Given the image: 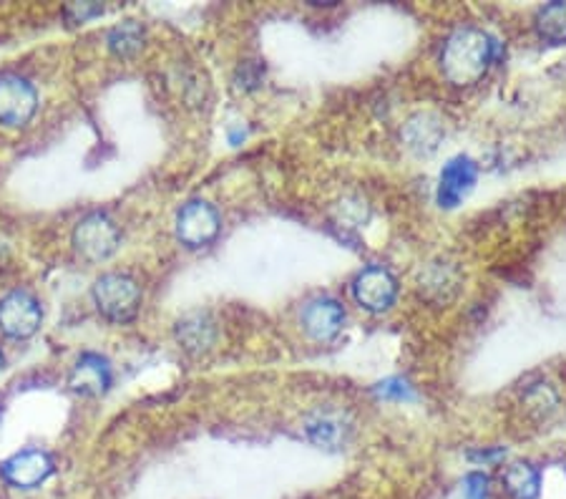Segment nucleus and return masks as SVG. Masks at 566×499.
Returning <instances> with one entry per match:
<instances>
[{
  "mask_svg": "<svg viewBox=\"0 0 566 499\" xmlns=\"http://www.w3.org/2000/svg\"><path fill=\"white\" fill-rule=\"evenodd\" d=\"M478 179V164L466 154L451 157L443 164L441 177H438L436 202L441 210H456L468 195L474 192Z\"/></svg>",
  "mask_w": 566,
  "mask_h": 499,
  "instance_id": "nucleus-9",
  "label": "nucleus"
},
{
  "mask_svg": "<svg viewBox=\"0 0 566 499\" xmlns=\"http://www.w3.org/2000/svg\"><path fill=\"white\" fill-rule=\"evenodd\" d=\"M96 311L111 323H131L141 313L143 290L126 273H103L91 285Z\"/></svg>",
  "mask_w": 566,
  "mask_h": 499,
  "instance_id": "nucleus-2",
  "label": "nucleus"
},
{
  "mask_svg": "<svg viewBox=\"0 0 566 499\" xmlns=\"http://www.w3.org/2000/svg\"><path fill=\"white\" fill-rule=\"evenodd\" d=\"M43 326V305L34 292L11 290L0 298V333L11 340L34 338Z\"/></svg>",
  "mask_w": 566,
  "mask_h": 499,
  "instance_id": "nucleus-5",
  "label": "nucleus"
},
{
  "mask_svg": "<svg viewBox=\"0 0 566 499\" xmlns=\"http://www.w3.org/2000/svg\"><path fill=\"white\" fill-rule=\"evenodd\" d=\"M376 391L378 399L382 401H398V403H405V401H413L416 399V391H413V386L405 382L401 376H393V378H386V382L376 384Z\"/></svg>",
  "mask_w": 566,
  "mask_h": 499,
  "instance_id": "nucleus-20",
  "label": "nucleus"
},
{
  "mask_svg": "<svg viewBox=\"0 0 566 499\" xmlns=\"http://www.w3.org/2000/svg\"><path fill=\"white\" fill-rule=\"evenodd\" d=\"M418 292L420 298L428 300L433 305H449L458 298L461 285H464V273L456 263L449 260H433L420 267L418 273Z\"/></svg>",
  "mask_w": 566,
  "mask_h": 499,
  "instance_id": "nucleus-10",
  "label": "nucleus"
},
{
  "mask_svg": "<svg viewBox=\"0 0 566 499\" xmlns=\"http://www.w3.org/2000/svg\"><path fill=\"white\" fill-rule=\"evenodd\" d=\"M214 336V323L206 313H189L177 323V340L191 355H202L212 348Z\"/></svg>",
  "mask_w": 566,
  "mask_h": 499,
  "instance_id": "nucleus-15",
  "label": "nucleus"
},
{
  "mask_svg": "<svg viewBox=\"0 0 566 499\" xmlns=\"http://www.w3.org/2000/svg\"><path fill=\"white\" fill-rule=\"evenodd\" d=\"M501 485L514 499H539L541 495V470L526 459L508 462L501 472Z\"/></svg>",
  "mask_w": 566,
  "mask_h": 499,
  "instance_id": "nucleus-14",
  "label": "nucleus"
},
{
  "mask_svg": "<svg viewBox=\"0 0 566 499\" xmlns=\"http://www.w3.org/2000/svg\"><path fill=\"white\" fill-rule=\"evenodd\" d=\"M3 366H5V355H3V351H0V371H3Z\"/></svg>",
  "mask_w": 566,
  "mask_h": 499,
  "instance_id": "nucleus-23",
  "label": "nucleus"
},
{
  "mask_svg": "<svg viewBox=\"0 0 566 499\" xmlns=\"http://www.w3.org/2000/svg\"><path fill=\"white\" fill-rule=\"evenodd\" d=\"M350 292H353V300L363 311L380 315L395 305L398 296H401V283L386 265H368L353 277Z\"/></svg>",
  "mask_w": 566,
  "mask_h": 499,
  "instance_id": "nucleus-6",
  "label": "nucleus"
},
{
  "mask_svg": "<svg viewBox=\"0 0 566 499\" xmlns=\"http://www.w3.org/2000/svg\"><path fill=\"white\" fill-rule=\"evenodd\" d=\"M114 384V371H111V363L103 359L99 353L86 351L78 355V361L74 363L68 374V386L71 391L78 396H103Z\"/></svg>",
  "mask_w": 566,
  "mask_h": 499,
  "instance_id": "nucleus-12",
  "label": "nucleus"
},
{
  "mask_svg": "<svg viewBox=\"0 0 566 499\" xmlns=\"http://www.w3.org/2000/svg\"><path fill=\"white\" fill-rule=\"evenodd\" d=\"M71 245L86 263H106L122 248V229L106 212L96 210L76 222L74 233H71Z\"/></svg>",
  "mask_w": 566,
  "mask_h": 499,
  "instance_id": "nucleus-3",
  "label": "nucleus"
},
{
  "mask_svg": "<svg viewBox=\"0 0 566 499\" xmlns=\"http://www.w3.org/2000/svg\"><path fill=\"white\" fill-rule=\"evenodd\" d=\"M368 217L370 208L361 197H345V200L335 204V222H338L340 227H361L368 222Z\"/></svg>",
  "mask_w": 566,
  "mask_h": 499,
  "instance_id": "nucleus-19",
  "label": "nucleus"
},
{
  "mask_svg": "<svg viewBox=\"0 0 566 499\" xmlns=\"http://www.w3.org/2000/svg\"><path fill=\"white\" fill-rule=\"evenodd\" d=\"M305 437L320 449H342L350 437V422L335 409H317L305 419Z\"/></svg>",
  "mask_w": 566,
  "mask_h": 499,
  "instance_id": "nucleus-13",
  "label": "nucleus"
},
{
  "mask_svg": "<svg viewBox=\"0 0 566 499\" xmlns=\"http://www.w3.org/2000/svg\"><path fill=\"white\" fill-rule=\"evenodd\" d=\"M441 134H443L441 122L430 114L413 116L408 126H405V139H408V147L418 154L436 152L438 141H441Z\"/></svg>",
  "mask_w": 566,
  "mask_h": 499,
  "instance_id": "nucleus-16",
  "label": "nucleus"
},
{
  "mask_svg": "<svg viewBox=\"0 0 566 499\" xmlns=\"http://www.w3.org/2000/svg\"><path fill=\"white\" fill-rule=\"evenodd\" d=\"M36 86L21 74H0V124L8 129H21L36 116Z\"/></svg>",
  "mask_w": 566,
  "mask_h": 499,
  "instance_id": "nucleus-7",
  "label": "nucleus"
},
{
  "mask_svg": "<svg viewBox=\"0 0 566 499\" xmlns=\"http://www.w3.org/2000/svg\"><path fill=\"white\" fill-rule=\"evenodd\" d=\"M141 43H143V28L134 21L114 28L109 36V46L116 55H134L141 49Z\"/></svg>",
  "mask_w": 566,
  "mask_h": 499,
  "instance_id": "nucleus-18",
  "label": "nucleus"
},
{
  "mask_svg": "<svg viewBox=\"0 0 566 499\" xmlns=\"http://www.w3.org/2000/svg\"><path fill=\"white\" fill-rule=\"evenodd\" d=\"M533 26L544 41L564 43L566 41V0H554V3L541 5L533 15Z\"/></svg>",
  "mask_w": 566,
  "mask_h": 499,
  "instance_id": "nucleus-17",
  "label": "nucleus"
},
{
  "mask_svg": "<svg viewBox=\"0 0 566 499\" xmlns=\"http://www.w3.org/2000/svg\"><path fill=\"white\" fill-rule=\"evenodd\" d=\"M0 419H3V414H0Z\"/></svg>",
  "mask_w": 566,
  "mask_h": 499,
  "instance_id": "nucleus-24",
  "label": "nucleus"
},
{
  "mask_svg": "<svg viewBox=\"0 0 566 499\" xmlns=\"http://www.w3.org/2000/svg\"><path fill=\"white\" fill-rule=\"evenodd\" d=\"M0 474L13 489H38L53 474V459L41 449H23L0 464Z\"/></svg>",
  "mask_w": 566,
  "mask_h": 499,
  "instance_id": "nucleus-11",
  "label": "nucleus"
},
{
  "mask_svg": "<svg viewBox=\"0 0 566 499\" xmlns=\"http://www.w3.org/2000/svg\"><path fill=\"white\" fill-rule=\"evenodd\" d=\"M300 328L315 344H330L345 328V308L338 298H310L300 311Z\"/></svg>",
  "mask_w": 566,
  "mask_h": 499,
  "instance_id": "nucleus-8",
  "label": "nucleus"
},
{
  "mask_svg": "<svg viewBox=\"0 0 566 499\" xmlns=\"http://www.w3.org/2000/svg\"><path fill=\"white\" fill-rule=\"evenodd\" d=\"M504 454H506V449L496 447V449L471 451V454H468V459H471V462H478V464H486V462H496V459H501Z\"/></svg>",
  "mask_w": 566,
  "mask_h": 499,
  "instance_id": "nucleus-22",
  "label": "nucleus"
},
{
  "mask_svg": "<svg viewBox=\"0 0 566 499\" xmlns=\"http://www.w3.org/2000/svg\"><path fill=\"white\" fill-rule=\"evenodd\" d=\"M466 499H486L489 497V477L483 472L466 474Z\"/></svg>",
  "mask_w": 566,
  "mask_h": 499,
  "instance_id": "nucleus-21",
  "label": "nucleus"
},
{
  "mask_svg": "<svg viewBox=\"0 0 566 499\" xmlns=\"http://www.w3.org/2000/svg\"><path fill=\"white\" fill-rule=\"evenodd\" d=\"M496 38L478 26H461L445 38L441 49V74L453 86H474L489 74L496 61Z\"/></svg>",
  "mask_w": 566,
  "mask_h": 499,
  "instance_id": "nucleus-1",
  "label": "nucleus"
},
{
  "mask_svg": "<svg viewBox=\"0 0 566 499\" xmlns=\"http://www.w3.org/2000/svg\"><path fill=\"white\" fill-rule=\"evenodd\" d=\"M222 233V215L210 200H189L177 210L174 235L187 250H202L217 240Z\"/></svg>",
  "mask_w": 566,
  "mask_h": 499,
  "instance_id": "nucleus-4",
  "label": "nucleus"
}]
</instances>
